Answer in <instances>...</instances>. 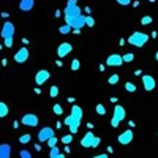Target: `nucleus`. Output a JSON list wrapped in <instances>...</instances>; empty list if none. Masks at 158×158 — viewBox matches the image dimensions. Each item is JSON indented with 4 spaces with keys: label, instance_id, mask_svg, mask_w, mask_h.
I'll return each instance as SVG.
<instances>
[{
    "label": "nucleus",
    "instance_id": "1",
    "mask_svg": "<svg viewBox=\"0 0 158 158\" xmlns=\"http://www.w3.org/2000/svg\"><path fill=\"white\" fill-rule=\"evenodd\" d=\"M65 24L71 25L73 29H82L85 25V16L82 15V8L77 5V0H68L63 10Z\"/></svg>",
    "mask_w": 158,
    "mask_h": 158
},
{
    "label": "nucleus",
    "instance_id": "2",
    "mask_svg": "<svg viewBox=\"0 0 158 158\" xmlns=\"http://www.w3.org/2000/svg\"><path fill=\"white\" fill-rule=\"evenodd\" d=\"M82 115H84L82 108L77 106V104H73L70 115L65 117V120H63V123L70 128V133H71V135H76V133H77L79 125H81V122H82Z\"/></svg>",
    "mask_w": 158,
    "mask_h": 158
},
{
    "label": "nucleus",
    "instance_id": "3",
    "mask_svg": "<svg viewBox=\"0 0 158 158\" xmlns=\"http://www.w3.org/2000/svg\"><path fill=\"white\" fill-rule=\"evenodd\" d=\"M127 41L131 44V46H135V48H142L144 44H146L149 41V35L147 33H144V32H133Z\"/></svg>",
    "mask_w": 158,
    "mask_h": 158
},
{
    "label": "nucleus",
    "instance_id": "4",
    "mask_svg": "<svg viewBox=\"0 0 158 158\" xmlns=\"http://www.w3.org/2000/svg\"><path fill=\"white\" fill-rule=\"evenodd\" d=\"M100 142H101V138H98V136H95L92 131L89 130L87 133L82 136V139H81V146L82 147H92V149H97L98 146H100Z\"/></svg>",
    "mask_w": 158,
    "mask_h": 158
},
{
    "label": "nucleus",
    "instance_id": "5",
    "mask_svg": "<svg viewBox=\"0 0 158 158\" xmlns=\"http://www.w3.org/2000/svg\"><path fill=\"white\" fill-rule=\"evenodd\" d=\"M127 118V111L123 106H120V104H115L114 106V114H112V118H111V127L117 128L118 125H120L122 120H125Z\"/></svg>",
    "mask_w": 158,
    "mask_h": 158
},
{
    "label": "nucleus",
    "instance_id": "6",
    "mask_svg": "<svg viewBox=\"0 0 158 158\" xmlns=\"http://www.w3.org/2000/svg\"><path fill=\"white\" fill-rule=\"evenodd\" d=\"M38 122H40L38 115H35V114H32V112L24 114V115L21 117V123L25 125V127H32V128H35V127H38Z\"/></svg>",
    "mask_w": 158,
    "mask_h": 158
},
{
    "label": "nucleus",
    "instance_id": "7",
    "mask_svg": "<svg viewBox=\"0 0 158 158\" xmlns=\"http://www.w3.org/2000/svg\"><path fill=\"white\" fill-rule=\"evenodd\" d=\"M15 24L13 22H10V21H6L3 25H2V30H0V36H2L3 40H6V38H13L15 36Z\"/></svg>",
    "mask_w": 158,
    "mask_h": 158
},
{
    "label": "nucleus",
    "instance_id": "8",
    "mask_svg": "<svg viewBox=\"0 0 158 158\" xmlns=\"http://www.w3.org/2000/svg\"><path fill=\"white\" fill-rule=\"evenodd\" d=\"M52 136H56V130H52L51 127H44L38 131V141L40 142H48Z\"/></svg>",
    "mask_w": 158,
    "mask_h": 158
},
{
    "label": "nucleus",
    "instance_id": "9",
    "mask_svg": "<svg viewBox=\"0 0 158 158\" xmlns=\"http://www.w3.org/2000/svg\"><path fill=\"white\" fill-rule=\"evenodd\" d=\"M133 138H135V133H133V130H125L123 133L118 135L117 141L122 144V146H128V144L133 142Z\"/></svg>",
    "mask_w": 158,
    "mask_h": 158
},
{
    "label": "nucleus",
    "instance_id": "10",
    "mask_svg": "<svg viewBox=\"0 0 158 158\" xmlns=\"http://www.w3.org/2000/svg\"><path fill=\"white\" fill-rule=\"evenodd\" d=\"M122 63H123V57L120 54H109L106 59L108 67H122Z\"/></svg>",
    "mask_w": 158,
    "mask_h": 158
},
{
    "label": "nucleus",
    "instance_id": "11",
    "mask_svg": "<svg viewBox=\"0 0 158 158\" xmlns=\"http://www.w3.org/2000/svg\"><path fill=\"white\" fill-rule=\"evenodd\" d=\"M142 85H144V89H146L147 92H152V90L156 87L155 77L150 76V74H142Z\"/></svg>",
    "mask_w": 158,
    "mask_h": 158
},
{
    "label": "nucleus",
    "instance_id": "12",
    "mask_svg": "<svg viewBox=\"0 0 158 158\" xmlns=\"http://www.w3.org/2000/svg\"><path fill=\"white\" fill-rule=\"evenodd\" d=\"M71 51H73V46H71L70 43H67V41H63V43L59 44V48H57V56H59V59H65Z\"/></svg>",
    "mask_w": 158,
    "mask_h": 158
},
{
    "label": "nucleus",
    "instance_id": "13",
    "mask_svg": "<svg viewBox=\"0 0 158 158\" xmlns=\"http://www.w3.org/2000/svg\"><path fill=\"white\" fill-rule=\"evenodd\" d=\"M29 56H30L29 49L24 46V48H21L16 54H15V62H16V63H24V62L29 60Z\"/></svg>",
    "mask_w": 158,
    "mask_h": 158
},
{
    "label": "nucleus",
    "instance_id": "14",
    "mask_svg": "<svg viewBox=\"0 0 158 158\" xmlns=\"http://www.w3.org/2000/svg\"><path fill=\"white\" fill-rule=\"evenodd\" d=\"M49 77H51V73H49L48 70H40V71L35 74V82H36V85H43Z\"/></svg>",
    "mask_w": 158,
    "mask_h": 158
},
{
    "label": "nucleus",
    "instance_id": "15",
    "mask_svg": "<svg viewBox=\"0 0 158 158\" xmlns=\"http://www.w3.org/2000/svg\"><path fill=\"white\" fill-rule=\"evenodd\" d=\"M35 6V0H21L19 2V10L21 11H30Z\"/></svg>",
    "mask_w": 158,
    "mask_h": 158
},
{
    "label": "nucleus",
    "instance_id": "16",
    "mask_svg": "<svg viewBox=\"0 0 158 158\" xmlns=\"http://www.w3.org/2000/svg\"><path fill=\"white\" fill-rule=\"evenodd\" d=\"M0 158H11V146L10 144H0Z\"/></svg>",
    "mask_w": 158,
    "mask_h": 158
},
{
    "label": "nucleus",
    "instance_id": "17",
    "mask_svg": "<svg viewBox=\"0 0 158 158\" xmlns=\"http://www.w3.org/2000/svg\"><path fill=\"white\" fill-rule=\"evenodd\" d=\"M8 112H10L8 104H6V103H3V101H0V118L6 117V115H8Z\"/></svg>",
    "mask_w": 158,
    "mask_h": 158
},
{
    "label": "nucleus",
    "instance_id": "18",
    "mask_svg": "<svg viewBox=\"0 0 158 158\" xmlns=\"http://www.w3.org/2000/svg\"><path fill=\"white\" fill-rule=\"evenodd\" d=\"M59 32L62 35H68V33L73 32V27H71V25H68V24H63V25H60V27H59Z\"/></svg>",
    "mask_w": 158,
    "mask_h": 158
},
{
    "label": "nucleus",
    "instance_id": "19",
    "mask_svg": "<svg viewBox=\"0 0 158 158\" xmlns=\"http://www.w3.org/2000/svg\"><path fill=\"white\" fill-rule=\"evenodd\" d=\"M52 111H54L56 115H62V114H63V106H62L60 103H56L54 108H52Z\"/></svg>",
    "mask_w": 158,
    "mask_h": 158
},
{
    "label": "nucleus",
    "instance_id": "20",
    "mask_svg": "<svg viewBox=\"0 0 158 158\" xmlns=\"http://www.w3.org/2000/svg\"><path fill=\"white\" fill-rule=\"evenodd\" d=\"M62 142L65 144V146H70V144L73 142V135L70 133V135H65V136H62Z\"/></svg>",
    "mask_w": 158,
    "mask_h": 158
},
{
    "label": "nucleus",
    "instance_id": "21",
    "mask_svg": "<svg viewBox=\"0 0 158 158\" xmlns=\"http://www.w3.org/2000/svg\"><path fill=\"white\" fill-rule=\"evenodd\" d=\"M122 57H123V62H125V63L135 60V54H133V52H127V54H123Z\"/></svg>",
    "mask_w": 158,
    "mask_h": 158
},
{
    "label": "nucleus",
    "instance_id": "22",
    "mask_svg": "<svg viewBox=\"0 0 158 158\" xmlns=\"http://www.w3.org/2000/svg\"><path fill=\"white\" fill-rule=\"evenodd\" d=\"M57 95H59V87H57V85H51V89H49V97L56 98Z\"/></svg>",
    "mask_w": 158,
    "mask_h": 158
},
{
    "label": "nucleus",
    "instance_id": "23",
    "mask_svg": "<svg viewBox=\"0 0 158 158\" xmlns=\"http://www.w3.org/2000/svg\"><path fill=\"white\" fill-rule=\"evenodd\" d=\"M95 111H97V114L98 115H104L106 114V108H104V104H97V108H95Z\"/></svg>",
    "mask_w": 158,
    "mask_h": 158
},
{
    "label": "nucleus",
    "instance_id": "24",
    "mask_svg": "<svg viewBox=\"0 0 158 158\" xmlns=\"http://www.w3.org/2000/svg\"><path fill=\"white\" fill-rule=\"evenodd\" d=\"M79 68H81V62H79L77 59H73L71 60V70L73 71H77Z\"/></svg>",
    "mask_w": 158,
    "mask_h": 158
},
{
    "label": "nucleus",
    "instance_id": "25",
    "mask_svg": "<svg viewBox=\"0 0 158 158\" xmlns=\"http://www.w3.org/2000/svg\"><path fill=\"white\" fill-rule=\"evenodd\" d=\"M30 139H32V136L27 133V135H22V136L19 138V142H21V144H29V142H30Z\"/></svg>",
    "mask_w": 158,
    "mask_h": 158
},
{
    "label": "nucleus",
    "instance_id": "26",
    "mask_svg": "<svg viewBox=\"0 0 158 158\" xmlns=\"http://www.w3.org/2000/svg\"><path fill=\"white\" fill-rule=\"evenodd\" d=\"M85 25H89V27H94V25H95V19H94V16H90V15L85 16Z\"/></svg>",
    "mask_w": 158,
    "mask_h": 158
},
{
    "label": "nucleus",
    "instance_id": "27",
    "mask_svg": "<svg viewBox=\"0 0 158 158\" xmlns=\"http://www.w3.org/2000/svg\"><path fill=\"white\" fill-rule=\"evenodd\" d=\"M125 90L130 92V94H133V92H136V85H135L133 82H127V84H125Z\"/></svg>",
    "mask_w": 158,
    "mask_h": 158
},
{
    "label": "nucleus",
    "instance_id": "28",
    "mask_svg": "<svg viewBox=\"0 0 158 158\" xmlns=\"http://www.w3.org/2000/svg\"><path fill=\"white\" fill-rule=\"evenodd\" d=\"M152 21H153L152 16H144V18L141 19V24H142V25H149V24H152Z\"/></svg>",
    "mask_w": 158,
    "mask_h": 158
},
{
    "label": "nucleus",
    "instance_id": "29",
    "mask_svg": "<svg viewBox=\"0 0 158 158\" xmlns=\"http://www.w3.org/2000/svg\"><path fill=\"white\" fill-rule=\"evenodd\" d=\"M57 142H59V139H57L56 136H52V138L48 141V146H49V147H56V146H57Z\"/></svg>",
    "mask_w": 158,
    "mask_h": 158
},
{
    "label": "nucleus",
    "instance_id": "30",
    "mask_svg": "<svg viewBox=\"0 0 158 158\" xmlns=\"http://www.w3.org/2000/svg\"><path fill=\"white\" fill-rule=\"evenodd\" d=\"M118 79H120V77H118V74H112V76H109L108 82H109V84H117Z\"/></svg>",
    "mask_w": 158,
    "mask_h": 158
},
{
    "label": "nucleus",
    "instance_id": "31",
    "mask_svg": "<svg viewBox=\"0 0 158 158\" xmlns=\"http://www.w3.org/2000/svg\"><path fill=\"white\" fill-rule=\"evenodd\" d=\"M60 153V149L56 146V147H51V150H49V156H56V155H59Z\"/></svg>",
    "mask_w": 158,
    "mask_h": 158
},
{
    "label": "nucleus",
    "instance_id": "32",
    "mask_svg": "<svg viewBox=\"0 0 158 158\" xmlns=\"http://www.w3.org/2000/svg\"><path fill=\"white\" fill-rule=\"evenodd\" d=\"M19 155H21V158H32V153L29 150H21Z\"/></svg>",
    "mask_w": 158,
    "mask_h": 158
},
{
    "label": "nucleus",
    "instance_id": "33",
    "mask_svg": "<svg viewBox=\"0 0 158 158\" xmlns=\"http://www.w3.org/2000/svg\"><path fill=\"white\" fill-rule=\"evenodd\" d=\"M115 2H117L118 5H122V6H127V5H130V3H133L131 0H115Z\"/></svg>",
    "mask_w": 158,
    "mask_h": 158
},
{
    "label": "nucleus",
    "instance_id": "34",
    "mask_svg": "<svg viewBox=\"0 0 158 158\" xmlns=\"http://www.w3.org/2000/svg\"><path fill=\"white\" fill-rule=\"evenodd\" d=\"M3 44L6 46V48H13V38H6V40H3Z\"/></svg>",
    "mask_w": 158,
    "mask_h": 158
},
{
    "label": "nucleus",
    "instance_id": "35",
    "mask_svg": "<svg viewBox=\"0 0 158 158\" xmlns=\"http://www.w3.org/2000/svg\"><path fill=\"white\" fill-rule=\"evenodd\" d=\"M94 158H109L108 153H98V155H94Z\"/></svg>",
    "mask_w": 158,
    "mask_h": 158
},
{
    "label": "nucleus",
    "instance_id": "36",
    "mask_svg": "<svg viewBox=\"0 0 158 158\" xmlns=\"http://www.w3.org/2000/svg\"><path fill=\"white\" fill-rule=\"evenodd\" d=\"M49 158H65V155H63V153L60 152L59 155H56V156H49Z\"/></svg>",
    "mask_w": 158,
    "mask_h": 158
},
{
    "label": "nucleus",
    "instance_id": "37",
    "mask_svg": "<svg viewBox=\"0 0 158 158\" xmlns=\"http://www.w3.org/2000/svg\"><path fill=\"white\" fill-rule=\"evenodd\" d=\"M0 16H2L3 19H6V18H8L10 15H8V13H6V11H3V13H2V15H0Z\"/></svg>",
    "mask_w": 158,
    "mask_h": 158
},
{
    "label": "nucleus",
    "instance_id": "38",
    "mask_svg": "<svg viewBox=\"0 0 158 158\" xmlns=\"http://www.w3.org/2000/svg\"><path fill=\"white\" fill-rule=\"evenodd\" d=\"M62 16V11L60 10H56V18H60Z\"/></svg>",
    "mask_w": 158,
    "mask_h": 158
},
{
    "label": "nucleus",
    "instance_id": "39",
    "mask_svg": "<svg viewBox=\"0 0 158 158\" xmlns=\"http://www.w3.org/2000/svg\"><path fill=\"white\" fill-rule=\"evenodd\" d=\"M73 33H76V35H79V33H81V29H73Z\"/></svg>",
    "mask_w": 158,
    "mask_h": 158
},
{
    "label": "nucleus",
    "instance_id": "40",
    "mask_svg": "<svg viewBox=\"0 0 158 158\" xmlns=\"http://www.w3.org/2000/svg\"><path fill=\"white\" fill-rule=\"evenodd\" d=\"M84 11H85V13H87V15H90V13H92V10H90V8H89V6H85V8H84Z\"/></svg>",
    "mask_w": 158,
    "mask_h": 158
},
{
    "label": "nucleus",
    "instance_id": "41",
    "mask_svg": "<svg viewBox=\"0 0 158 158\" xmlns=\"http://www.w3.org/2000/svg\"><path fill=\"white\" fill-rule=\"evenodd\" d=\"M33 92H35V94H36V95H40V94H41V90H40V87H36V89H35Z\"/></svg>",
    "mask_w": 158,
    "mask_h": 158
},
{
    "label": "nucleus",
    "instance_id": "42",
    "mask_svg": "<svg viewBox=\"0 0 158 158\" xmlns=\"http://www.w3.org/2000/svg\"><path fill=\"white\" fill-rule=\"evenodd\" d=\"M35 150L40 152V150H41V146H40V144H35Z\"/></svg>",
    "mask_w": 158,
    "mask_h": 158
},
{
    "label": "nucleus",
    "instance_id": "43",
    "mask_svg": "<svg viewBox=\"0 0 158 158\" xmlns=\"http://www.w3.org/2000/svg\"><path fill=\"white\" fill-rule=\"evenodd\" d=\"M22 43H24V44H29L30 41H29V40H27V38H22Z\"/></svg>",
    "mask_w": 158,
    "mask_h": 158
},
{
    "label": "nucleus",
    "instance_id": "44",
    "mask_svg": "<svg viewBox=\"0 0 158 158\" xmlns=\"http://www.w3.org/2000/svg\"><path fill=\"white\" fill-rule=\"evenodd\" d=\"M65 153H70V146H65Z\"/></svg>",
    "mask_w": 158,
    "mask_h": 158
},
{
    "label": "nucleus",
    "instance_id": "45",
    "mask_svg": "<svg viewBox=\"0 0 158 158\" xmlns=\"http://www.w3.org/2000/svg\"><path fill=\"white\" fill-rule=\"evenodd\" d=\"M135 74H136V76H141V74H142V71H141V70H136V71H135Z\"/></svg>",
    "mask_w": 158,
    "mask_h": 158
},
{
    "label": "nucleus",
    "instance_id": "46",
    "mask_svg": "<svg viewBox=\"0 0 158 158\" xmlns=\"http://www.w3.org/2000/svg\"><path fill=\"white\" fill-rule=\"evenodd\" d=\"M56 65H57V67H62V60H60V59H59V60H57V62H56Z\"/></svg>",
    "mask_w": 158,
    "mask_h": 158
},
{
    "label": "nucleus",
    "instance_id": "47",
    "mask_svg": "<svg viewBox=\"0 0 158 158\" xmlns=\"http://www.w3.org/2000/svg\"><path fill=\"white\" fill-rule=\"evenodd\" d=\"M112 152H114V149H112V147L109 146V147H108V153H112Z\"/></svg>",
    "mask_w": 158,
    "mask_h": 158
},
{
    "label": "nucleus",
    "instance_id": "48",
    "mask_svg": "<svg viewBox=\"0 0 158 158\" xmlns=\"http://www.w3.org/2000/svg\"><path fill=\"white\" fill-rule=\"evenodd\" d=\"M155 59H156V62H158V51H156V54H155Z\"/></svg>",
    "mask_w": 158,
    "mask_h": 158
},
{
    "label": "nucleus",
    "instance_id": "49",
    "mask_svg": "<svg viewBox=\"0 0 158 158\" xmlns=\"http://www.w3.org/2000/svg\"><path fill=\"white\" fill-rule=\"evenodd\" d=\"M149 2H152V3H153V2H155V0H149Z\"/></svg>",
    "mask_w": 158,
    "mask_h": 158
},
{
    "label": "nucleus",
    "instance_id": "50",
    "mask_svg": "<svg viewBox=\"0 0 158 158\" xmlns=\"http://www.w3.org/2000/svg\"><path fill=\"white\" fill-rule=\"evenodd\" d=\"M0 51H2V44H0Z\"/></svg>",
    "mask_w": 158,
    "mask_h": 158
}]
</instances>
